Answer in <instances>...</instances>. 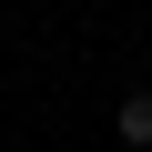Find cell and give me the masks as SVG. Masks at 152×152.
Segmentation results:
<instances>
[{
	"label": "cell",
	"mask_w": 152,
	"mask_h": 152,
	"mask_svg": "<svg viewBox=\"0 0 152 152\" xmlns=\"http://www.w3.org/2000/svg\"><path fill=\"white\" fill-rule=\"evenodd\" d=\"M112 132H122V142H132V152H152V91H132V102H122V122H112Z\"/></svg>",
	"instance_id": "6da1fadb"
}]
</instances>
